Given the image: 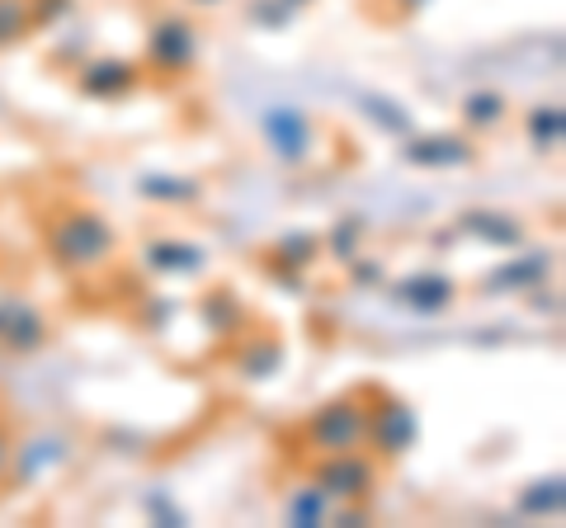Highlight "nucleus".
Wrapping results in <instances>:
<instances>
[{"mask_svg": "<svg viewBox=\"0 0 566 528\" xmlns=\"http://www.w3.org/2000/svg\"><path fill=\"white\" fill-rule=\"evenodd\" d=\"M416 439H420V415L406 406V401L378 392V406L368 411V434H364V444H374L378 457H401V453L416 448Z\"/></svg>", "mask_w": 566, "mask_h": 528, "instance_id": "5", "label": "nucleus"}, {"mask_svg": "<svg viewBox=\"0 0 566 528\" xmlns=\"http://www.w3.org/2000/svg\"><path fill=\"white\" fill-rule=\"evenodd\" d=\"M331 509H335V500L326 496V490L297 486L293 496L283 500V519H289L293 528H316V524H331Z\"/></svg>", "mask_w": 566, "mask_h": 528, "instance_id": "19", "label": "nucleus"}, {"mask_svg": "<svg viewBox=\"0 0 566 528\" xmlns=\"http://www.w3.org/2000/svg\"><path fill=\"white\" fill-rule=\"evenodd\" d=\"M0 321H6V297H0Z\"/></svg>", "mask_w": 566, "mask_h": 528, "instance_id": "29", "label": "nucleus"}, {"mask_svg": "<svg viewBox=\"0 0 566 528\" xmlns=\"http://www.w3.org/2000/svg\"><path fill=\"white\" fill-rule=\"evenodd\" d=\"M279 363H283V345H279V340H245V349L237 355L241 378H251V382L274 378Z\"/></svg>", "mask_w": 566, "mask_h": 528, "instance_id": "21", "label": "nucleus"}, {"mask_svg": "<svg viewBox=\"0 0 566 528\" xmlns=\"http://www.w3.org/2000/svg\"><path fill=\"white\" fill-rule=\"evenodd\" d=\"M562 509H566L562 477H538L520 490V515H528V519H562Z\"/></svg>", "mask_w": 566, "mask_h": 528, "instance_id": "16", "label": "nucleus"}, {"mask_svg": "<svg viewBox=\"0 0 566 528\" xmlns=\"http://www.w3.org/2000/svg\"><path fill=\"white\" fill-rule=\"evenodd\" d=\"M463 118L472 133H491L510 118V99L501 91H468L463 95Z\"/></svg>", "mask_w": 566, "mask_h": 528, "instance_id": "20", "label": "nucleus"}, {"mask_svg": "<svg viewBox=\"0 0 566 528\" xmlns=\"http://www.w3.org/2000/svg\"><path fill=\"white\" fill-rule=\"evenodd\" d=\"M538 278H547V255H520V260H505L501 270H491L486 288L491 293H520V288H534Z\"/></svg>", "mask_w": 566, "mask_h": 528, "instance_id": "15", "label": "nucleus"}, {"mask_svg": "<svg viewBox=\"0 0 566 528\" xmlns=\"http://www.w3.org/2000/svg\"><path fill=\"white\" fill-rule=\"evenodd\" d=\"M10 457H14V448H10V434L0 430V477H6V472H10Z\"/></svg>", "mask_w": 566, "mask_h": 528, "instance_id": "28", "label": "nucleus"}, {"mask_svg": "<svg viewBox=\"0 0 566 528\" xmlns=\"http://www.w3.org/2000/svg\"><path fill=\"white\" fill-rule=\"evenodd\" d=\"M260 137L283 166H303L312 156L316 128H312V118L297 109V104H270V109L260 114Z\"/></svg>", "mask_w": 566, "mask_h": 528, "instance_id": "4", "label": "nucleus"}, {"mask_svg": "<svg viewBox=\"0 0 566 528\" xmlns=\"http://www.w3.org/2000/svg\"><path fill=\"white\" fill-rule=\"evenodd\" d=\"M349 278H354V284H382V264H378V260L349 264Z\"/></svg>", "mask_w": 566, "mask_h": 528, "instance_id": "27", "label": "nucleus"}, {"mask_svg": "<svg viewBox=\"0 0 566 528\" xmlns=\"http://www.w3.org/2000/svg\"><path fill=\"white\" fill-rule=\"evenodd\" d=\"M0 340L14 355H33L48 345V321L33 303H6V321H0Z\"/></svg>", "mask_w": 566, "mask_h": 528, "instance_id": "11", "label": "nucleus"}, {"mask_svg": "<svg viewBox=\"0 0 566 528\" xmlns=\"http://www.w3.org/2000/svg\"><path fill=\"white\" fill-rule=\"evenodd\" d=\"M401 161L416 166V170H458V166H472L476 161V147L458 133H434V137H401Z\"/></svg>", "mask_w": 566, "mask_h": 528, "instance_id": "7", "label": "nucleus"}, {"mask_svg": "<svg viewBox=\"0 0 566 528\" xmlns=\"http://www.w3.org/2000/svg\"><path fill=\"white\" fill-rule=\"evenodd\" d=\"M137 193L147 203H170V208H189L203 199V184L189 180V175H142Z\"/></svg>", "mask_w": 566, "mask_h": 528, "instance_id": "14", "label": "nucleus"}, {"mask_svg": "<svg viewBox=\"0 0 566 528\" xmlns=\"http://www.w3.org/2000/svg\"><path fill=\"white\" fill-rule=\"evenodd\" d=\"M312 486L316 490H326L331 500H364L368 490L378 486V467L368 463V457L359 448H349V453H322V463L312 467Z\"/></svg>", "mask_w": 566, "mask_h": 528, "instance_id": "3", "label": "nucleus"}, {"mask_svg": "<svg viewBox=\"0 0 566 528\" xmlns=\"http://www.w3.org/2000/svg\"><path fill=\"white\" fill-rule=\"evenodd\" d=\"M274 255L283 260V270H307V264L322 255V236L316 232H289V236H279Z\"/></svg>", "mask_w": 566, "mask_h": 528, "instance_id": "22", "label": "nucleus"}, {"mask_svg": "<svg viewBox=\"0 0 566 528\" xmlns=\"http://www.w3.org/2000/svg\"><path fill=\"white\" fill-rule=\"evenodd\" d=\"M453 297H458V284H453L449 274H434V270L406 274V278H397V284H392V303L406 307V311H416V316H439V311H449Z\"/></svg>", "mask_w": 566, "mask_h": 528, "instance_id": "8", "label": "nucleus"}, {"mask_svg": "<svg viewBox=\"0 0 566 528\" xmlns=\"http://www.w3.org/2000/svg\"><path fill=\"white\" fill-rule=\"evenodd\" d=\"M66 439H57V434H43V439H29V444L10 457L14 467H20V482H39L43 472H52V467H62L66 463Z\"/></svg>", "mask_w": 566, "mask_h": 528, "instance_id": "13", "label": "nucleus"}, {"mask_svg": "<svg viewBox=\"0 0 566 528\" xmlns=\"http://www.w3.org/2000/svg\"><path fill=\"white\" fill-rule=\"evenodd\" d=\"M524 133L534 142V151H557L566 142V109L562 104H534L524 118Z\"/></svg>", "mask_w": 566, "mask_h": 528, "instance_id": "17", "label": "nucleus"}, {"mask_svg": "<svg viewBox=\"0 0 566 528\" xmlns=\"http://www.w3.org/2000/svg\"><path fill=\"white\" fill-rule=\"evenodd\" d=\"M48 251L62 270L85 274V270H99V264L114 260L118 232H114L109 218L95 213V208H66L62 218L48 222Z\"/></svg>", "mask_w": 566, "mask_h": 528, "instance_id": "1", "label": "nucleus"}, {"mask_svg": "<svg viewBox=\"0 0 566 528\" xmlns=\"http://www.w3.org/2000/svg\"><path fill=\"white\" fill-rule=\"evenodd\" d=\"M203 321H208L212 336H237V326H241L237 297H232V293H212V297H203Z\"/></svg>", "mask_w": 566, "mask_h": 528, "instance_id": "23", "label": "nucleus"}, {"mask_svg": "<svg viewBox=\"0 0 566 528\" xmlns=\"http://www.w3.org/2000/svg\"><path fill=\"white\" fill-rule=\"evenodd\" d=\"M199 6H222V0H199Z\"/></svg>", "mask_w": 566, "mask_h": 528, "instance_id": "30", "label": "nucleus"}, {"mask_svg": "<svg viewBox=\"0 0 566 528\" xmlns=\"http://www.w3.org/2000/svg\"><path fill=\"white\" fill-rule=\"evenodd\" d=\"M307 444L316 453H349V448H364V434H368V401L364 397H335L326 406H316L307 420Z\"/></svg>", "mask_w": 566, "mask_h": 528, "instance_id": "2", "label": "nucleus"}, {"mask_svg": "<svg viewBox=\"0 0 566 528\" xmlns=\"http://www.w3.org/2000/svg\"><path fill=\"white\" fill-rule=\"evenodd\" d=\"M359 114L374 123V128H382L387 137H411L416 123L411 114H406V104L392 99V95H359Z\"/></svg>", "mask_w": 566, "mask_h": 528, "instance_id": "18", "label": "nucleus"}, {"mask_svg": "<svg viewBox=\"0 0 566 528\" xmlns=\"http://www.w3.org/2000/svg\"><path fill=\"white\" fill-rule=\"evenodd\" d=\"M147 515L156 524H185V509L175 500H166V490H151V496H147Z\"/></svg>", "mask_w": 566, "mask_h": 528, "instance_id": "26", "label": "nucleus"}, {"mask_svg": "<svg viewBox=\"0 0 566 528\" xmlns=\"http://www.w3.org/2000/svg\"><path fill=\"white\" fill-rule=\"evenodd\" d=\"M151 274H166V278H193L208 270V251L199 241H185V236H156L147 251H142Z\"/></svg>", "mask_w": 566, "mask_h": 528, "instance_id": "9", "label": "nucleus"}, {"mask_svg": "<svg viewBox=\"0 0 566 528\" xmlns=\"http://www.w3.org/2000/svg\"><path fill=\"white\" fill-rule=\"evenodd\" d=\"M147 62L156 72L166 76H185L193 62H199V29L180 14H166V20H156L151 33H147Z\"/></svg>", "mask_w": 566, "mask_h": 528, "instance_id": "6", "label": "nucleus"}, {"mask_svg": "<svg viewBox=\"0 0 566 528\" xmlns=\"http://www.w3.org/2000/svg\"><path fill=\"white\" fill-rule=\"evenodd\" d=\"M463 232L486 241L491 251H520L524 245V226L510 213H491V208H476V213H463Z\"/></svg>", "mask_w": 566, "mask_h": 528, "instance_id": "12", "label": "nucleus"}, {"mask_svg": "<svg viewBox=\"0 0 566 528\" xmlns=\"http://www.w3.org/2000/svg\"><path fill=\"white\" fill-rule=\"evenodd\" d=\"M364 241V218H340V226L326 236V251L335 260H354V245Z\"/></svg>", "mask_w": 566, "mask_h": 528, "instance_id": "25", "label": "nucleus"}, {"mask_svg": "<svg viewBox=\"0 0 566 528\" xmlns=\"http://www.w3.org/2000/svg\"><path fill=\"white\" fill-rule=\"evenodd\" d=\"M76 91L85 99H123L128 91H137V62L128 57H95L81 66Z\"/></svg>", "mask_w": 566, "mask_h": 528, "instance_id": "10", "label": "nucleus"}, {"mask_svg": "<svg viewBox=\"0 0 566 528\" xmlns=\"http://www.w3.org/2000/svg\"><path fill=\"white\" fill-rule=\"evenodd\" d=\"M411 6H420V0H411Z\"/></svg>", "mask_w": 566, "mask_h": 528, "instance_id": "31", "label": "nucleus"}, {"mask_svg": "<svg viewBox=\"0 0 566 528\" xmlns=\"http://www.w3.org/2000/svg\"><path fill=\"white\" fill-rule=\"evenodd\" d=\"M33 29V14H29V0H0V47L20 43L24 33Z\"/></svg>", "mask_w": 566, "mask_h": 528, "instance_id": "24", "label": "nucleus"}]
</instances>
